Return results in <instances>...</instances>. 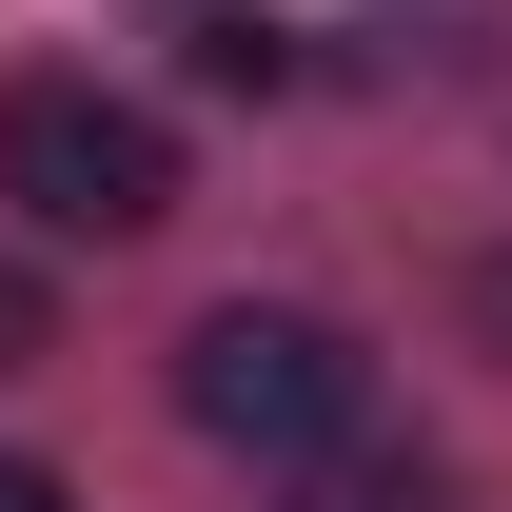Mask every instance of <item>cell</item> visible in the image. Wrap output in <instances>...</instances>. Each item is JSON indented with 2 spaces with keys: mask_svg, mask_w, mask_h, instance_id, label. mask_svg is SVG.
Here are the masks:
<instances>
[{
  "mask_svg": "<svg viewBox=\"0 0 512 512\" xmlns=\"http://www.w3.org/2000/svg\"><path fill=\"white\" fill-rule=\"evenodd\" d=\"M178 414L217 453H276V473H316V453H355V414H375V355L335 316H296V296H237V316L178 335Z\"/></svg>",
  "mask_w": 512,
  "mask_h": 512,
  "instance_id": "cell-1",
  "label": "cell"
},
{
  "mask_svg": "<svg viewBox=\"0 0 512 512\" xmlns=\"http://www.w3.org/2000/svg\"><path fill=\"white\" fill-rule=\"evenodd\" d=\"M0 197L40 237H158L178 217V138L138 99H99V79H20L0 99Z\"/></svg>",
  "mask_w": 512,
  "mask_h": 512,
  "instance_id": "cell-2",
  "label": "cell"
},
{
  "mask_svg": "<svg viewBox=\"0 0 512 512\" xmlns=\"http://www.w3.org/2000/svg\"><path fill=\"white\" fill-rule=\"evenodd\" d=\"M0 512H79V493H60V473H40V453H0Z\"/></svg>",
  "mask_w": 512,
  "mask_h": 512,
  "instance_id": "cell-6",
  "label": "cell"
},
{
  "mask_svg": "<svg viewBox=\"0 0 512 512\" xmlns=\"http://www.w3.org/2000/svg\"><path fill=\"white\" fill-rule=\"evenodd\" d=\"M158 40H178L197 99H276V79H296V40H276V20H237V0H197V20H158Z\"/></svg>",
  "mask_w": 512,
  "mask_h": 512,
  "instance_id": "cell-3",
  "label": "cell"
},
{
  "mask_svg": "<svg viewBox=\"0 0 512 512\" xmlns=\"http://www.w3.org/2000/svg\"><path fill=\"white\" fill-rule=\"evenodd\" d=\"M296 512H453V473H434V453H316Z\"/></svg>",
  "mask_w": 512,
  "mask_h": 512,
  "instance_id": "cell-4",
  "label": "cell"
},
{
  "mask_svg": "<svg viewBox=\"0 0 512 512\" xmlns=\"http://www.w3.org/2000/svg\"><path fill=\"white\" fill-rule=\"evenodd\" d=\"M20 355H40V276L0 256V375H20Z\"/></svg>",
  "mask_w": 512,
  "mask_h": 512,
  "instance_id": "cell-5",
  "label": "cell"
}]
</instances>
